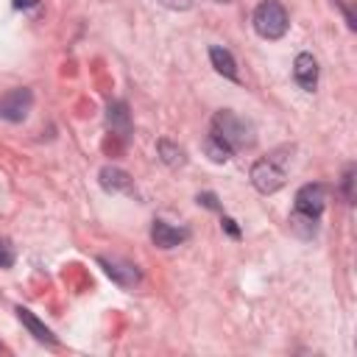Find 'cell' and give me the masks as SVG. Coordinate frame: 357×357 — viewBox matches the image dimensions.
<instances>
[{"label": "cell", "instance_id": "22", "mask_svg": "<svg viewBox=\"0 0 357 357\" xmlns=\"http://www.w3.org/2000/svg\"><path fill=\"white\" fill-rule=\"evenodd\" d=\"M340 8H343V14H346V22H349V28H354L357 22H354V14H351V8H349V6H343V3H340Z\"/></svg>", "mask_w": 357, "mask_h": 357}, {"label": "cell", "instance_id": "9", "mask_svg": "<svg viewBox=\"0 0 357 357\" xmlns=\"http://www.w3.org/2000/svg\"><path fill=\"white\" fill-rule=\"evenodd\" d=\"M98 181L106 192H131L134 190V178L123 167H114V165H103L98 173Z\"/></svg>", "mask_w": 357, "mask_h": 357}, {"label": "cell", "instance_id": "5", "mask_svg": "<svg viewBox=\"0 0 357 357\" xmlns=\"http://www.w3.org/2000/svg\"><path fill=\"white\" fill-rule=\"evenodd\" d=\"M31 106H33V92L28 86H17V89L0 95V120L22 123L31 114Z\"/></svg>", "mask_w": 357, "mask_h": 357}, {"label": "cell", "instance_id": "23", "mask_svg": "<svg viewBox=\"0 0 357 357\" xmlns=\"http://www.w3.org/2000/svg\"><path fill=\"white\" fill-rule=\"evenodd\" d=\"M215 3H231V0H215Z\"/></svg>", "mask_w": 357, "mask_h": 357}, {"label": "cell", "instance_id": "24", "mask_svg": "<svg viewBox=\"0 0 357 357\" xmlns=\"http://www.w3.org/2000/svg\"><path fill=\"white\" fill-rule=\"evenodd\" d=\"M0 351H3V346H0Z\"/></svg>", "mask_w": 357, "mask_h": 357}, {"label": "cell", "instance_id": "6", "mask_svg": "<svg viewBox=\"0 0 357 357\" xmlns=\"http://www.w3.org/2000/svg\"><path fill=\"white\" fill-rule=\"evenodd\" d=\"M326 206V187L312 181V184H304L298 192H296V201H293V212H301V215H310V218H321Z\"/></svg>", "mask_w": 357, "mask_h": 357}, {"label": "cell", "instance_id": "19", "mask_svg": "<svg viewBox=\"0 0 357 357\" xmlns=\"http://www.w3.org/2000/svg\"><path fill=\"white\" fill-rule=\"evenodd\" d=\"M220 226H223V231H226L231 240H240V226H237V220H234V218L223 215V218H220Z\"/></svg>", "mask_w": 357, "mask_h": 357}, {"label": "cell", "instance_id": "14", "mask_svg": "<svg viewBox=\"0 0 357 357\" xmlns=\"http://www.w3.org/2000/svg\"><path fill=\"white\" fill-rule=\"evenodd\" d=\"M204 153H206L212 162H218V165H220V162H229V159L234 156V151H231L220 137H215L212 131H209L206 139H204Z\"/></svg>", "mask_w": 357, "mask_h": 357}, {"label": "cell", "instance_id": "2", "mask_svg": "<svg viewBox=\"0 0 357 357\" xmlns=\"http://www.w3.org/2000/svg\"><path fill=\"white\" fill-rule=\"evenodd\" d=\"M282 153H284V148L282 151H273L271 156H262V159H257L251 165L248 178H251V184H254L257 192L273 195V192H279L284 187V181H287V165H284V159L287 156H282Z\"/></svg>", "mask_w": 357, "mask_h": 357}, {"label": "cell", "instance_id": "1", "mask_svg": "<svg viewBox=\"0 0 357 357\" xmlns=\"http://www.w3.org/2000/svg\"><path fill=\"white\" fill-rule=\"evenodd\" d=\"M215 137H220L234 153L237 151H248V148H254V142H257V131H254V126L245 120V117H240V114H234L231 109H220V112H215V117H212V128H209Z\"/></svg>", "mask_w": 357, "mask_h": 357}, {"label": "cell", "instance_id": "7", "mask_svg": "<svg viewBox=\"0 0 357 357\" xmlns=\"http://www.w3.org/2000/svg\"><path fill=\"white\" fill-rule=\"evenodd\" d=\"M187 237H190V229H184V226H173L167 220H153L151 223V243L156 248H176Z\"/></svg>", "mask_w": 357, "mask_h": 357}, {"label": "cell", "instance_id": "20", "mask_svg": "<svg viewBox=\"0 0 357 357\" xmlns=\"http://www.w3.org/2000/svg\"><path fill=\"white\" fill-rule=\"evenodd\" d=\"M156 3H162L165 8H173V11H187L192 6V0H156Z\"/></svg>", "mask_w": 357, "mask_h": 357}, {"label": "cell", "instance_id": "10", "mask_svg": "<svg viewBox=\"0 0 357 357\" xmlns=\"http://www.w3.org/2000/svg\"><path fill=\"white\" fill-rule=\"evenodd\" d=\"M106 126L112 128V134L128 139V134H131V114H128L126 100H112L106 106Z\"/></svg>", "mask_w": 357, "mask_h": 357}, {"label": "cell", "instance_id": "17", "mask_svg": "<svg viewBox=\"0 0 357 357\" xmlns=\"http://www.w3.org/2000/svg\"><path fill=\"white\" fill-rule=\"evenodd\" d=\"M343 198L351 204V198H354V165H349L346 167V173H343Z\"/></svg>", "mask_w": 357, "mask_h": 357}, {"label": "cell", "instance_id": "21", "mask_svg": "<svg viewBox=\"0 0 357 357\" xmlns=\"http://www.w3.org/2000/svg\"><path fill=\"white\" fill-rule=\"evenodd\" d=\"M36 3H39V0H14V8H22V11H25V8H33Z\"/></svg>", "mask_w": 357, "mask_h": 357}, {"label": "cell", "instance_id": "12", "mask_svg": "<svg viewBox=\"0 0 357 357\" xmlns=\"http://www.w3.org/2000/svg\"><path fill=\"white\" fill-rule=\"evenodd\" d=\"M209 61H212L215 73H220L223 78H229V81H240V73H237V61H234V56H231L226 47H220V45H212V47H209Z\"/></svg>", "mask_w": 357, "mask_h": 357}, {"label": "cell", "instance_id": "16", "mask_svg": "<svg viewBox=\"0 0 357 357\" xmlns=\"http://www.w3.org/2000/svg\"><path fill=\"white\" fill-rule=\"evenodd\" d=\"M14 259H17V251H14L11 240L0 234V268H11V265H14Z\"/></svg>", "mask_w": 357, "mask_h": 357}, {"label": "cell", "instance_id": "8", "mask_svg": "<svg viewBox=\"0 0 357 357\" xmlns=\"http://www.w3.org/2000/svg\"><path fill=\"white\" fill-rule=\"evenodd\" d=\"M293 78L304 92H315L318 86V61L312 53H298L293 61Z\"/></svg>", "mask_w": 357, "mask_h": 357}, {"label": "cell", "instance_id": "15", "mask_svg": "<svg viewBox=\"0 0 357 357\" xmlns=\"http://www.w3.org/2000/svg\"><path fill=\"white\" fill-rule=\"evenodd\" d=\"M156 151H159V159H162L167 167H181V165L187 162L184 148H178V145L170 142V139H159V142H156Z\"/></svg>", "mask_w": 357, "mask_h": 357}, {"label": "cell", "instance_id": "13", "mask_svg": "<svg viewBox=\"0 0 357 357\" xmlns=\"http://www.w3.org/2000/svg\"><path fill=\"white\" fill-rule=\"evenodd\" d=\"M290 231L298 237V240H312L318 234V220L310 218V215H301V212H293L290 215Z\"/></svg>", "mask_w": 357, "mask_h": 357}, {"label": "cell", "instance_id": "11", "mask_svg": "<svg viewBox=\"0 0 357 357\" xmlns=\"http://www.w3.org/2000/svg\"><path fill=\"white\" fill-rule=\"evenodd\" d=\"M14 312H17V318L22 321V326H25V329L39 340V343H45V346H59V337H56V335H53V332H50V329H47V326H45V324L31 312V310L17 307Z\"/></svg>", "mask_w": 357, "mask_h": 357}, {"label": "cell", "instance_id": "18", "mask_svg": "<svg viewBox=\"0 0 357 357\" xmlns=\"http://www.w3.org/2000/svg\"><path fill=\"white\" fill-rule=\"evenodd\" d=\"M195 201H198L201 206L212 209V212H220V209H223V206H220V201H218V195H215V192H209V190H206V192H198V198H195Z\"/></svg>", "mask_w": 357, "mask_h": 357}, {"label": "cell", "instance_id": "3", "mask_svg": "<svg viewBox=\"0 0 357 357\" xmlns=\"http://www.w3.org/2000/svg\"><path fill=\"white\" fill-rule=\"evenodd\" d=\"M251 25L257 31V36L273 42V39H282L290 28V17L284 11V6L279 0H262L257 8H254V17H251Z\"/></svg>", "mask_w": 357, "mask_h": 357}, {"label": "cell", "instance_id": "4", "mask_svg": "<svg viewBox=\"0 0 357 357\" xmlns=\"http://www.w3.org/2000/svg\"><path fill=\"white\" fill-rule=\"evenodd\" d=\"M98 265L103 268V273L117 284V287H137L142 282V271L131 262V259H123V257H106L100 254L98 257Z\"/></svg>", "mask_w": 357, "mask_h": 357}]
</instances>
